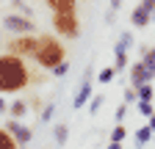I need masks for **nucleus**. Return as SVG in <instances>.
<instances>
[{
  "label": "nucleus",
  "instance_id": "nucleus-1",
  "mask_svg": "<svg viewBox=\"0 0 155 149\" xmlns=\"http://www.w3.org/2000/svg\"><path fill=\"white\" fill-rule=\"evenodd\" d=\"M45 74H33L22 55L3 52L0 55V94H19L31 83H42Z\"/></svg>",
  "mask_w": 155,
  "mask_h": 149
},
{
  "label": "nucleus",
  "instance_id": "nucleus-2",
  "mask_svg": "<svg viewBox=\"0 0 155 149\" xmlns=\"http://www.w3.org/2000/svg\"><path fill=\"white\" fill-rule=\"evenodd\" d=\"M33 61L42 69L50 72L53 66H58L61 61H67V50L61 47V42H58L55 36H39V47H36Z\"/></svg>",
  "mask_w": 155,
  "mask_h": 149
},
{
  "label": "nucleus",
  "instance_id": "nucleus-3",
  "mask_svg": "<svg viewBox=\"0 0 155 149\" xmlns=\"http://www.w3.org/2000/svg\"><path fill=\"white\" fill-rule=\"evenodd\" d=\"M53 28L67 36V39H78L81 36V25H78L75 11H53Z\"/></svg>",
  "mask_w": 155,
  "mask_h": 149
},
{
  "label": "nucleus",
  "instance_id": "nucleus-4",
  "mask_svg": "<svg viewBox=\"0 0 155 149\" xmlns=\"http://www.w3.org/2000/svg\"><path fill=\"white\" fill-rule=\"evenodd\" d=\"M36 47H39V36H33V33H17V39L8 42V52L22 55V58H33Z\"/></svg>",
  "mask_w": 155,
  "mask_h": 149
},
{
  "label": "nucleus",
  "instance_id": "nucleus-5",
  "mask_svg": "<svg viewBox=\"0 0 155 149\" xmlns=\"http://www.w3.org/2000/svg\"><path fill=\"white\" fill-rule=\"evenodd\" d=\"M152 80H155V69H150L144 61H136L130 66V86L133 88H139L144 83H152Z\"/></svg>",
  "mask_w": 155,
  "mask_h": 149
},
{
  "label": "nucleus",
  "instance_id": "nucleus-6",
  "mask_svg": "<svg viewBox=\"0 0 155 149\" xmlns=\"http://www.w3.org/2000/svg\"><path fill=\"white\" fill-rule=\"evenodd\" d=\"M3 25L8 30H14V33H33L36 30V25H33V20L28 14H8L3 20Z\"/></svg>",
  "mask_w": 155,
  "mask_h": 149
},
{
  "label": "nucleus",
  "instance_id": "nucleus-7",
  "mask_svg": "<svg viewBox=\"0 0 155 149\" xmlns=\"http://www.w3.org/2000/svg\"><path fill=\"white\" fill-rule=\"evenodd\" d=\"M91 66H86V72H83V80H81V88H78V94H75V100H72V105L78 108V110H81L94 94H91Z\"/></svg>",
  "mask_w": 155,
  "mask_h": 149
},
{
  "label": "nucleus",
  "instance_id": "nucleus-8",
  "mask_svg": "<svg viewBox=\"0 0 155 149\" xmlns=\"http://www.w3.org/2000/svg\"><path fill=\"white\" fill-rule=\"evenodd\" d=\"M6 127L11 130V135H14L17 141H19V146H25V144H28V141L33 138V130H31V127H25V124H19V122H14V119H11V122H8Z\"/></svg>",
  "mask_w": 155,
  "mask_h": 149
},
{
  "label": "nucleus",
  "instance_id": "nucleus-9",
  "mask_svg": "<svg viewBox=\"0 0 155 149\" xmlns=\"http://www.w3.org/2000/svg\"><path fill=\"white\" fill-rule=\"evenodd\" d=\"M150 22H152V14H150L147 8H141V6H136L133 14H130V25H136V28H147Z\"/></svg>",
  "mask_w": 155,
  "mask_h": 149
},
{
  "label": "nucleus",
  "instance_id": "nucleus-10",
  "mask_svg": "<svg viewBox=\"0 0 155 149\" xmlns=\"http://www.w3.org/2000/svg\"><path fill=\"white\" fill-rule=\"evenodd\" d=\"M0 149H19V141L11 135L8 127H0Z\"/></svg>",
  "mask_w": 155,
  "mask_h": 149
},
{
  "label": "nucleus",
  "instance_id": "nucleus-11",
  "mask_svg": "<svg viewBox=\"0 0 155 149\" xmlns=\"http://www.w3.org/2000/svg\"><path fill=\"white\" fill-rule=\"evenodd\" d=\"M45 3L53 11H75L78 8V0H45Z\"/></svg>",
  "mask_w": 155,
  "mask_h": 149
},
{
  "label": "nucleus",
  "instance_id": "nucleus-12",
  "mask_svg": "<svg viewBox=\"0 0 155 149\" xmlns=\"http://www.w3.org/2000/svg\"><path fill=\"white\" fill-rule=\"evenodd\" d=\"M114 66L116 69H125L127 66V47L119 44V42H116V47H114Z\"/></svg>",
  "mask_w": 155,
  "mask_h": 149
},
{
  "label": "nucleus",
  "instance_id": "nucleus-13",
  "mask_svg": "<svg viewBox=\"0 0 155 149\" xmlns=\"http://www.w3.org/2000/svg\"><path fill=\"white\" fill-rule=\"evenodd\" d=\"M8 113H11V119H19V116H25L28 113V102L19 97V100H14L11 105H8Z\"/></svg>",
  "mask_w": 155,
  "mask_h": 149
},
{
  "label": "nucleus",
  "instance_id": "nucleus-14",
  "mask_svg": "<svg viewBox=\"0 0 155 149\" xmlns=\"http://www.w3.org/2000/svg\"><path fill=\"white\" fill-rule=\"evenodd\" d=\"M152 138H155V133H152V127H150V124L136 130V146H144V144H150Z\"/></svg>",
  "mask_w": 155,
  "mask_h": 149
},
{
  "label": "nucleus",
  "instance_id": "nucleus-15",
  "mask_svg": "<svg viewBox=\"0 0 155 149\" xmlns=\"http://www.w3.org/2000/svg\"><path fill=\"white\" fill-rule=\"evenodd\" d=\"M116 72H119L116 66H105V69H100V74H97V80H100V83H111V80L116 78Z\"/></svg>",
  "mask_w": 155,
  "mask_h": 149
},
{
  "label": "nucleus",
  "instance_id": "nucleus-16",
  "mask_svg": "<svg viewBox=\"0 0 155 149\" xmlns=\"http://www.w3.org/2000/svg\"><path fill=\"white\" fill-rule=\"evenodd\" d=\"M136 110H139L141 116H152V113H155V108H152V100H139V102H136Z\"/></svg>",
  "mask_w": 155,
  "mask_h": 149
},
{
  "label": "nucleus",
  "instance_id": "nucleus-17",
  "mask_svg": "<svg viewBox=\"0 0 155 149\" xmlns=\"http://www.w3.org/2000/svg\"><path fill=\"white\" fill-rule=\"evenodd\" d=\"M67 138H69V127L67 124H58L55 127V144H67Z\"/></svg>",
  "mask_w": 155,
  "mask_h": 149
},
{
  "label": "nucleus",
  "instance_id": "nucleus-18",
  "mask_svg": "<svg viewBox=\"0 0 155 149\" xmlns=\"http://www.w3.org/2000/svg\"><path fill=\"white\" fill-rule=\"evenodd\" d=\"M103 102H105V94H97V97H91V102H89V113H100Z\"/></svg>",
  "mask_w": 155,
  "mask_h": 149
},
{
  "label": "nucleus",
  "instance_id": "nucleus-19",
  "mask_svg": "<svg viewBox=\"0 0 155 149\" xmlns=\"http://www.w3.org/2000/svg\"><path fill=\"white\" fill-rule=\"evenodd\" d=\"M139 100H155L152 83H144V86H139Z\"/></svg>",
  "mask_w": 155,
  "mask_h": 149
},
{
  "label": "nucleus",
  "instance_id": "nucleus-20",
  "mask_svg": "<svg viewBox=\"0 0 155 149\" xmlns=\"http://www.w3.org/2000/svg\"><path fill=\"white\" fill-rule=\"evenodd\" d=\"M150 69H155V47H144V58H141Z\"/></svg>",
  "mask_w": 155,
  "mask_h": 149
},
{
  "label": "nucleus",
  "instance_id": "nucleus-21",
  "mask_svg": "<svg viewBox=\"0 0 155 149\" xmlns=\"http://www.w3.org/2000/svg\"><path fill=\"white\" fill-rule=\"evenodd\" d=\"M125 138H127L125 124H116V127H114V133H111V141H125Z\"/></svg>",
  "mask_w": 155,
  "mask_h": 149
},
{
  "label": "nucleus",
  "instance_id": "nucleus-22",
  "mask_svg": "<svg viewBox=\"0 0 155 149\" xmlns=\"http://www.w3.org/2000/svg\"><path fill=\"white\" fill-rule=\"evenodd\" d=\"M125 102H127V105H133V102H139V88H133V86H127V88H125Z\"/></svg>",
  "mask_w": 155,
  "mask_h": 149
},
{
  "label": "nucleus",
  "instance_id": "nucleus-23",
  "mask_svg": "<svg viewBox=\"0 0 155 149\" xmlns=\"http://www.w3.org/2000/svg\"><path fill=\"white\" fill-rule=\"evenodd\" d=\"M50 72L55 74V78H64V74L69 72V61H61V64H58V66H53Z\"/></svg>",
  "mask_w": 155,
  "mask_h": 149
},
{
  "label": "nucleus",
  "instance_id": "nucleus-24",
  "mask_svg": "<svg viewBox=\"0 0 155 149\" xmlns=\"http://www.w3.org/2000/svg\"><path fill=\"white\" fill-rule=\"evenodd\" d=\"M53 110H55V105H47V108L42 110V122H45V124H47V122L53 119Z\"/></svg>",
  "mask_w": 155,
  "mask_h": 149
},
{
  "label": "nucleus",
  "instance_id": "nucleus-25",
  "mask_svg": "<svg viewBox=\"0 0 155 149\" xmlns=\"http://www.w3.org/2000/svg\"><path fill=\"white\" fill-rule=\"evenodd\" d=\"M125 116H127V102H122L119 108H116V122H122Z\"/></svg>",
  "mask_w": 155,
  "mask_h": 149
},
{
  "label": "nucleus",
  "instance_id": "nucleus-26",
  "mask_svg": "<svg viewBox=\"0 0 155 149\" xmlns=\"http://www.w3.org/2000/svg\"><path fill=\"white\" fill-rule=\"evenodd\" d=\"M139 6H141V8H147V11L152 14V11H155V0H141Z\"/></svg>",
  "mask_w": 155,
  "mask_h": 149
},
{
  "label": "nucleus",
  "instance_id": "nucleus-27",
  "mask_svg": "<svg viewBox=\"0 0 155 149\" xmlns=\"http://www.w3.org/2000/svg\"><path fill=\"white\" fill-rule=\"evenodd\" d=\"M119 44L130 47V44H133V33H122V39H119Z\"/></svg>",
  "mask_w": 155,
  "mask_h": 149
},
{
  "label": "nucleus",
  "instance_id": "nucleus-28",
  "mask_svg": "<svg viewBox=\"0 0 155 149\" xmlns=\"http://www.w3.org/2000/svg\"><path fill=\"white\" fill-rule=\"evenodd\" d=\"M116 8H122V0H111V11H116Z\"/></svg>",
  "mask_w": 155,
  "mask_h": 149
},
{
  "label": "nucleus",
  "instance_id": "nucleus-29",
  "mask_svg": "<svg viewBox=\"0 0 155 149\" xmlns=\"http://www.w3.org/2000/svg\"><path fill=\"white\" fill-rule=\"evenodd\" d=\"M108 149H122V141H111V144H108Z\"/></svg>",
  "mask_w": 155,
  "mask_h": 149
},
{
  "label": "nucleus",
  "instance_id": "nucleus-30",
  "mask_svg": "<svg viewBox=\"0 0 155 149\" xmlns=\"http://www.w3.org/2000/svg\"><path fill=\"white\" fill-rule=\"evenodd\" d=\"M3 110H8V102H6L3 97H0V113H3Z\"/></svg>",
  "mask_w": 155,
  "mask_h": 149
},
{
  "label": "nucleus",
  "instance_id": "nucleus-31",
  "mask_svg": "<svg viewBox=\"0 0 155 149\" xmlns=\"http://www.w3.org/2000/svg\"><path fill=\"white\" fill-rule=\"evenodd\" d=\"M147 119H150V122H147V124H150V127H152V133H155V113H152V116H147Z\"/></svg>",
  "mask_w": 155,
  "mask_h": 149
},
{
  "label": "nucleus",
  "instance_id": "nucleus-32",
  "mask_svg": "<svg viewBox=\"0 0 155 149\" xmlns=\"http://www.w3.org/2000/svg\"><path fill=\"white\" fill-rule=\"evenodd\" d=\"M152 22H155V11H152Z\"/></svg>",
  "mask_w": 155,
  "mask_h": 149
}]
</instances>
